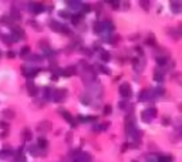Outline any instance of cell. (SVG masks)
Listing matches in <instances>:
<instances>
[{"mask_svg":"<svg viewBox=\"0 0 182 162\" xmlns=\"http://www.w3.org/2000/svg\"><path fill=\"white\" fill-rule=\"evenodd\" d=\"M30 24L33 26V27H36V29H37V31H41V26L39 24V23H37V21H31V23H30Z\"/></svg>","mask_w":182,"mask_h":162,"instance_id":"21","label":"cell"},{"mask_svg":"<svg viewBox=\"0 0 182 162\" xmlns=\"http://www.w3.org/2000/svg\"><path fill=\"white\" fill-rule=\"evenodd\" d=\"M50 26H51V29H54V31H60V29H63L61 24H58V23H56V21H53Z\"/></svg>","mask_w":182,"mask_h":162,"instance_id":"12","label":"cell"},{"mask_svg":"<svg viewBox=\"0 0 182 162\" xmlns=\"http://www.w3.org/2000/svg\"><path fill=\"white\" fill-rule=\"evenodd\" d=\"M20 53H21V56H27V54L30 53V47H27V46H26L24 49H21V51H20Z\"/></svg>","mask_w":182,"mask_h":162,"instance_id":"18","label":"cell"},{"mask_svg":"<svg viewBox=\"0 0 182 162\" xmlns=\"http://www.w3.org/2000/svg\"><path fill=\"white\" fill-rule=\"evenodd\" d=\"M141 6H144V9H145V10H148V6H149V3H147V1H141Z\"/></svg>","mask_w":182,"mask_h":162,"instance_id":"27","label":"cell"},{"mask_svg":"<svg viewBox=\"0 0 182 162\" xmlns=\"http://www.w3.org/2000/svg\"><path fill=\"white\" fill-rule=\"evenodd\" d=\"M67 95V91L66 90H57L56 92H54V101H57V102H61L64 97Z\"/></svg>","mask_w":182,"mask_h":162,"instance_id":"3","label":"cell"},{"mask_svg":"<svg viewBox=\"0 0 182 162\" xmlns=\"http://www.w3.org/2000/svg\"><path fill=\"white\" fill-rule=\"evenodd\" d=\"M135 50H137V51H138V54H142V50H141L140 47H137V49H135Z\"/></svg>","mask_w":182,"mask_h":162,"instance_id":"34","label":"cell"},{"mask_svg":"<svg viewBox=\"0 0 182 162\" xmlns=\"http://www.w3.org/2000/svg\"><path fill=\"white\" fill-rule=\"evenodd\" d=\"M155 80L161 81V80H162V74H158V71H155Z\"/></svg>","mask_w":182,"mask_h":162,"instance_id":"24","label":"cell"},{"mask_svg":"<svg viewBox=\"0 0 182 162\" xmlns=\"http://www.w3.org/2000/svg\"><path fill=\"white\" fill-rule=\"evenodd\" d=\"M74 73H75V68H74V67H70V68H66V70H64L66 77H68V75H73Z\"/></svg>","mask_w":182,"mask_h":162,"instance_id":"10","label":"cell"},{"mask_svg":"<svg viewBox=\"0 0 182 162\" xmlns=\"http://www.w3.org/2000/svg\"><path fill=\"white\" fill-rule=\"evenodd\" d=\"M83 20V14H77V16L73 17V23L74 24H78V21H81Z\"/></svg>","mask_w":182,"mask_h":162,"instance_id":"14","label":"cell"},{"mask_svg":"<svg viewBox=\"0 0 182 162\" xmlns=\"http://www.w3.org/2000/svg\"><path fill=\"white\" fill-rule=\"evenodd\" d=\"M147 44H149V46H154L155 44V36L154 34H149L148 37H147V41H145Z\"/></svg>","mask_w":182,"mask_h":162,"instance_id":"7","label":"cell"},{"mask_svg":"<svg viewBox=\"0 0 182 162\" xmlns=\"http://www.w3.org/2000/svg\"><path fill=\"white\" fill-rule=\"evenodd\" d=\"M0 137H1V138H6V137H7V132H3V134H1Z\"/></svg>","mask_w":182,"mask_h":162,"instance_id":"35","label":"cell"},{"mask_svg":"<svg viewBox=\"0 0 182 162\" xmlns=\"http://www.w3.org/2000/svg\"><path fill=\"white\" fill-rule=\"evenodd\" d=\"M90 10V6H87V4H84V11H88Z\"/></svg>","mask_w":182,"mask_h":162,"instance_id":"33","label":"cell"},{"mask_svg":"<svg viewBox=\"0 0 182 162\" xmlns=\"http://www.w3.org/2000/svg\"><path fill=\"white\" fill-rule=\"evenodd\" d=\"M0 128H7V122H0Z\"/></svg>","mask_w":182,"mask_h":162,"instance_id":"29","label":"cell"},{"mask_svg":"<svg viewBox=\"0 0 182 162\" xmlns=\"http://www.w3.org/2000/svg\"><path fill=\"white\" fill-rule=\"evenodd\" d=\"M142 120H144L145 122H149V120H151V117H149V115H148L147 112H142Z\"/></svg>","mask_w":182,"mask_h":162,"instance_id":"22","label":"cell"},{"mask_svg":"<svg viewBox=\"0 0 182 162\" xmlns=\"http://www.w3.org/2000/svg\"><path fill=\"white\" fill-rule=\"evenodd\" d=\"M7 57H9V58H13V57H14V53H13V51H9Z\"/></svg>","mask_w":182,"mask_h":162,"instance_id":"30","label":"cell"},{"mask_svg":"<svg viewBox=\"0 0 182 162\" xmlns=\"http://www.w3.org/2000/svg\"><path fill=\"white\" fill-rule=\"evenodd\" d=\"M60 112L63 114V117L66 118L67 121H68V122H71V124H73V127H75V125H77L75 122H73V121H74V118H73V115H71V114H70V112H67V111H63V110H61Z\"/></svg>","mask_w":182,"mask_h":162,"instance_id":"4","label":"cell"},{"mask_svg":"<svg viewBox=\"0 0 182 162\" xmlns=\"http://www.w3.org/2000/svg\"><path fill=\"white\" fill-rule=\"evenodd\" d=\"M147 114H149V117H157V110L155 108H149Z\"/></svg>","mask_w":182,"mask_h":162,"instance_id":"17","label":"cell"},{"mask_svg":"<svg viewBox=\"0 0 182 162\" xmlns=\"http://www.w3.org/2000/svg\"><path fill=\"white\" fill-rule=\"evenodd\" d=\"M104 29V26H102V23H100V21H97V23H94V31L95 33H100L101 30Z\"/></svg>","mask_w":182,"mask_h":162,"instance_id":"9","label":"cell"},{"mask_svg":"<svg viewBox=\"0 0 182 162\" xmlns=\"http://www.w3.org/2000/svg\"><path fill=\"white\" fill-rule=\"evenodd\" d=\"M111 4H112V9H118V3H114V1H112V3H111Z\"/></svg>","mask_w":182,"mask_h":162,"instance_id":"32","label":"cell"},{"mask_svg":"<svg viewBox=\"0 0 182 162\" xmlns=\"http://www.w3.org/2000/svg\"><path fill=\"white\" fill-rule=\"evenodd\" d=\"M132 162H135V161H132Z\"/></svg>","mask_w":182,"mask_h":162,"instance_id":"36","label":"cell"},{"mask_svg":"<svg viewBox=\"0 0 182 162\" xmlns=\"http://www.w3.org/2000/svg\"><path fill=\"white\" fill-rule=\"evenodd\" d=\"M39 46H40L41 49H44V47H49V40H46V39H43V40H40V43H39Z\"/></svg>","mask_w":182,"mask_h":162,"instance_id":"15","label":"cell"},{"mask_svg":"<svg viewBox=\"0 0 182 162\" xmlns=\"http://www.w3.org/2000/svg\"><path fill=\"white\" fill-rule=\"evenodd\" d=\"M3 115L11 120V118H14V111H11V110H4V111H3Z\"/></svg>","mask_w":182,"mask_h":162,"instance_id":"8","label":"cell"},{"mask_svg":"<svg viewBox=\"0 0 182 162\" xmlns=\"http://www.w3.org/2000/svg\"><path fill=\"white\" fill-rule=\"evenodd\" d=\"M67 142H71V141H73V132H70V134H68V135H67Z\"/></svg>","mask_w":182,"mask_h":162,"instance_id":"26","label":"cell"},{"mask_svg":"<svg viewBox=\"0 0 182 162\" xmlns=\"http://www.w3.org/2000/svg\"><path fill=\"white\" fill-rule=\"evenodd\" d=\"M140 39V34H132V36H130V40H138Z\"/></svg>","mask_w":182,"mask_h":162,"instance_id":"25","label":"cell"},{"mask_svg":"<svg viewBox=\"0 0 182 162\" xmlns=\"http://www.w3.org/2000/svg\"><path fill=\"white\" fill-rule=\"evenodd\" d=\"M51 130V122L50 121H43V122H40L39 125H37V131L39 132H46V131H50Z\"/></svg>","mask_w":182,"mask_h":162,"instance_id":"1","label":"cell"},{"mask_svg":"<svg viewBox=\"0 0 182 162\" xmlns=\"http://www.w3.org/2000/svg\"><path fill=\"white\" fill-rule=\"evenodd\" d=\"M147 94H148V91H147V90H142V91H141V94H140V100H141V101H144V100H145V95H147Z\"/></svg>","mask_w":182,"mask_h":162,"instance_id":"20","label":"cell"},{"mask_svg":"<svg viewBox=\"0 0 182 162\" xmlns=\"http://www.w3.org/2000/svg\"><path fill=\"white\" fill-rule=\"evenodd\" d=\"M110 112H111V105H105V107H104V114L108 115Z\"/></svg>","mask_w":182,"mask_h":162,"instance_id":"23","label":"cell"},{"mask_svg":"<svg viewBox=\"0 0 182 162\" xmlns=\"http://www.w3.org/2000/svg\"><path fill=\"white\" fill-rule=\"evenodd\" d=\"M47 144H49L47 139H44V138H40V139H39V146H40V148H46Z\"/></svg>","mask_w":182,"mask_h":162,"instance_id":"11","label":"cell"},{"mask_svg":"<svg viewBox=\"0 0 182 162\" xmlns=\"http://www.w3.org/2000/svg\"><path fill=\"white\" fill-rule=\"evenodd\" d=\"M166 61H168V60H166L165 57H158V58H157V63H158L159 65H165Z\"/></svg>","mask_w":182,"mask_h":162,"instance_id":"13","label":"cell"},{"mask_svg":"<svg viewBox=\"0 0 182 162\" xmlns=\"http://www.w3.org/2000/svg\"><path fill=\"white\" fill-rule=\"evenodd\" d=\"M171 161H172L171 156H161L159 158V162H171Z\"/></svg>","mask_w":182,"mask_h":162,"instance_id":"19","label":"cell"},{"mask_svg":"<svg viewBox=\"0 0 182 162\" xmlns=\"http://www.w3.org/2000/svg\"><path fill=\"white\" fill-rule=\"evenodd\" d=\"M21 135H23V138H24L26 141H30L31 137H33V134H31V130H30V128H24Z\"/></svg>","mask_w":182,"mask_h":162,"instance_id":"5","label":"cell"},{"mask_svg":"<svg viewBox=\"0 0 182 162\" xmlns=\"http://www.w3.org/2000/svg\"><path fill=\"white\" fill-rule=\"evenodd\" d=\"M120 92H121V95L122 97H131V87H130V84H122L121 87H120Z\"/></svg>","mask_w":182,"mask_h":162,"instance_id":"2","label":"cell"},{"mask_svg":"<svg viewBox=\"0 0 182 162\" xmlns=\"http://www.w3.org/2000/svg\"><path fill=\"white\" fill-rule=\"evenodd\" d=\"M101 58H102L104 61H108V60H110L111 57H110V54H108L107 51H102V53H101Z\"/></svg>","mask_w":182,"mask_h":162,"instance_id":"16","label":"cell"},{"mask_svg":"<svg viewBox=\"0 0 182 162\" xmlns=\"http://www.w3.org/2000/svg\"><path fill=\"white\" fill-rule=\"evenodd\" d=\"M162 124H164V125H168V124H169V121H168V118H164V121H162Z\"/></svg>","mask_w":182,"mask_h":162,"instance_id":"31","label":"cell"},{"mask_svg":"<svg viewBox=\"0 0 182 162\" xmlns=\"http://www.w3.org/2000/svg\"><path fill=\"white\" fill-rule=\"evenodd\" d=\"M60 16H63V17H70V13H67V11H60Z\"/></svg>","mask_w":182,"mask_h":162,"instance_id":"28","label":"cell"},{"mask_svg":"<svg viewBox=\"0 0 182 162\" xmlns=\"http://www.w3.org/2000/svg\"><path fill=\"white\" fill-rule=\"evenodd\" d=\"M27 90H29V94H30L31 97H33L34 94H36V91H37V90H36V85H34L31 81H29V82H27Z\"/></svg>","mask_w":182,"mask_h":162,"instance_id":"6","label":"cell"}]
</instances>
